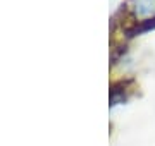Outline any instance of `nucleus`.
Here are the masks:
<instances>
[{
	"label": "nucleus",
	"mask_w": 155,
	"mask_h": 146,
	"mask_svg": "<svg viewBox=\"0 0 155 146\" xmlns=\"http://www.w3.org/2000/svg\"><path fill=\"white\" fill-rule=\"evenodd\" d=\"M129 11L140 21L155 19V0H129Z\"/></svg>",
	"instance_id": "f257e3e1"
},
{
	"label": "nucleus",
	"mask_w": 155,
	"mask_h": 146,
	"mask_svg": "<svg viewBox=\"0 0 155 146\" xmlns=\"http://www.w3.org/2000/svg\"><path fill=\"white\" fill-rule=\"evenodd\" d=\"M126 98H127V88H126V84H124V81L112 84V90H110V107L122 103Z\"/></svg>",
	"instance_id": "f03ea898"
},
{
	"label": "nucleus",
	"mask_w": 155,
	"mask_h": 146,
	"mask_svg": "<svg viewBox=\"0 0 155 146\" xmlns=\"http://www.w3.org/2000/svg\"><path fill=\"white\" fill-rule=\"evenodd\" d=\"M150 29H155V19H150V21H140L134 26L127 28V36H136V34H141L145 31H150Z\"/></svg>",
	"instance_id": "7ed1b4c3"
}]
</instances>
